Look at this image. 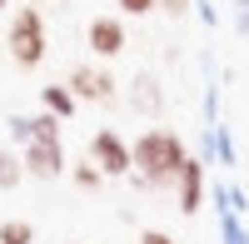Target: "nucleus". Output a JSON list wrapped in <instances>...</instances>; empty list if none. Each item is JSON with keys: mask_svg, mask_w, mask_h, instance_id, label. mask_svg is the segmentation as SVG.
<instances>
[{"mask_svg": "<svg viewBox=\"0 0 249 244\" xmlns=\"http://www.w3.org/2000/svg\"><path fill=\"white\" fill-rule=\"evenodd\" d=\"M65 85H70V95L80 100V105H110V100L120 95V80L105 65H75Z\"/></svg>", "mask_w": 249, "mask_h": 244, "instance_id": "39448f33", "label": "nucleus"}, {"mask_svg": "<svg viewBox=\"0 0 249 244\" xmlns=\"http://www.w3.org/2000/svg\"><path fill=\"white\" fill-rule=\"evenodd\" d=\"M70 185H75V190H85V194H95L100 185H105V174H100V165L85 155V159H75V165H70Z\"/></svg>", "mask_w": 249, "mask_h": 244, "instance_id": "9b49d317", "label": "nucleus"}, {"mask_svg": "<svg viewBox=\"0 0 249 244\" xmlns=\"http://www.w3.org/2000/svg\"><path fill=\"white\" fill-rule=\"evenodd\" d=\"M130 155H135V185L140 190H170L179 170H184V159H190V150H184V139L175 130H164V125H150V130H140L130 139Z\"/></svg>", "mask_w": 249, "mask_h": 244, "instance_id": "f03ea898", "label": "nucleus"}, {"mask_svg": "<svg viewBox=\"0 0 249 244\" xmlns=\"http://www.w3.org/2000/svg\"><path fill=\"white\" fill-rule=\"evenodd\" d=\"M135 244H179V239H175V234H164V229H140Z\"/></svg>", "mask_w": 249, "mask_h": 244, "instance_id": "dca6fc26", "label": "nucleus"}, {"mask_svg": "<svg viewBox=\"0 0 249 244\" xmlns=\"http://www.w3.org/2000/svg\"><path fill=\"white\" fill-rule=\"evenodd\" d=\"M204 194H210V185H204V159L190 155V159H184V170H179V179H175V209H179L184 219L199 214V209H204Z\"/></svg>", "mask_w": 249, "mask_h": 244, "instance_id": "0eeeda50", "label": "nucleus"}, {"mask_svg": "<svg viewBox=\"0 0 249 244\" xmlns=\"http://www.w3.org/2000/svg\"><path fill=\"white\" fill-rule=\"evenodd\" d=\"M5 50L20 70H40L50 55V30H45V15H40V5H20L10 15L5 25Z\"/></svg>", "mask_w": 249, "mask_h": 244, "instance_id": "7ed1b4c3", "label": "nucleus"}, {"mask_svg": "<svg viewBox=\"0 0 249 244\" xmlns=\"http://www.w3.org/2000/svg\"><path fill=\"white\" fill-rule=\"evenodd\" d=\"M230 15H234V30L249 35V0H230Z\"/></svg>", "mask_w": 249, "mask_h": 244, "instance_id": "4468645a", "label": "nucleus"}, {"mask_svg": "<svg viewBox=\"0 0 249 244\" xmlns=\"http://www.w3.org/2000/svg\"><path fill=\"white\" fill-rule=\"evenodd\" d=\"M195 5H199V20H204V25H219V10L210 5V0H195Z\"/></svg>", "mask_w": 249, "mask_h": 244, "instance_id": "f3484780", "label": "nucleus"}, {"mask_svg": "<svg viewBox=\"0 0 249 244\" xmlns=\"http://www.w3.org/2000/svg\"><path fill=\"white\" fill-rule=\"evenodd\" d=\"M40 105H45V110H50L55 120H70L80 100L70 95V85H65V80H60V85H40Z\"/></svg>", "mask_w": 249, "mask_h": 244, "instance_id": "1a4fd4ad", "label": "nucleus"}, {"mask_svg": "<svg viewBox=\"0 0 249 244\" xmlns=\"http://www.w3.org/2000/svg\"><path fill=\"white\" fill-rule=\"evenodd\" d=\"M20 179H25V159H20L15 145H0V190H20Z\"/></svg>", "mask_w": 249, "mask_h": 244, "instance_id": "9d476101", "label": "nucleus"}, {"mask_svg": "<svg viewBox=\"0 0 249 244\" xmlns=\"http://www.w3.org/2000/svg\"><path fill=\"white\" fill-rule=\"evenodd\" d=\"M65 120H55L50 110L40 115H10L5 130L20 145V159H25V179H60L65 174V135H60Z\"/></svg>", "mask_w": 249, "mask_h": 244, "instance_id": "f257e3e1", "label": "nucleus"}, {"mask_svg": "<svg viewBox=\"0 0 249 244\" xmlns=\"http://www.w3.org/2000/svg\"><path fill=\"white\" fill-rule=\"evenodd\" d=\"M85 155H90L95 165H100V174H105V179H130V174H135V155H130V139H124L120 130H110V125H100V130L90 135Z\"/></svg>", "mask_w": 249, "mask_h": 244, "instance_id": "20e7f679", "label": "nucleus"}, {"mask_svg": "<svg viewBox=\"0 0 249 244\" xmlns=\"http://www.w3.org/2000/svg\"><path fill=\"white\" fill-rule=\"evenodd\" d=\"M124 100H130L135 115L160 120V115H164V85H160V75H155V70H140V75L130 80V90H124Z\"/></svg>", "mask_w": 249, "mask_h": 244, "instance_id": "6e6552de", "label": "nucleus"}, {"mask_svg": "<svg viewBox=\"0 0 249 244\" xmlns=\"http://www.w3.org/2000/svg\"><path fill=\"white\" fill-rule=\"evenodd\" d=\"M5 5H10V0H0V10H5Z\"/></svg>", "mask_w": 249, "mask_h": 244, "instance_id": "a211bd4d", "label": "nucleus"}, {"mask_svg": "<svg viewBox=\"0 0 249 244\" xmlns=\"http://www.w3.org/2000/svg\"><path fill=\"white\" fill-rule=\"evenodd\" d=\"M0 244H35L30 219H0Z\"/></svg>", "mask_w": 249, "mask_h": 244, "instance_id": "f8f14e48", "label": "nucleus"}, {"mask_svg": "<svg viewBox=\"0 0 249 244\" xmlns=\"http://www.w3.org/2000/svg\"><path fill=\"white\" fill-rule=\"evenodd\" d=\"M85 45H90L95 60H115V55H124V45H130L124 20H120V15H95L90 25H85Z\"/></svg>", "mask_w": 249, "mask_h": 244, "instance_id": "423d86ee", "label": "nucleus"}, {"mask_svg": "<svg viewBox=\"0 0 249 244\" xmlns=\"http://www.w3.org/2000/svg\"><path fill=\"white\" fill-rule=\"evenodd\" d=\"M160 10L170 15V20H184V15L195 10V0H160Z\"/></svg>", "mask_w": 249, "mask_h": 244, "instance_id": "2eb2a0df", "label": "nucleus"}, {"mask_svg": "<svg viewBox=\"0 0 249 244\" xmlns=\"http://www.w3.org/2000/svg\"><path fill=\"white\" fill-rule=\"evenodd\" d=\"M120 5V15H150V10H160V0H115Z\"/></svg>", "mask_w": 249, "mask_h": 244, "instance_id": "ddd939ff", "label": "nucleus"}]
</instances>
